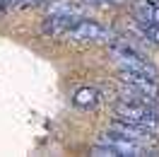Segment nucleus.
Returning a JSON list of instances; mask_svg holds the SVG:
<instances>
[{
    "instance_id": "obj_3",
    "label": "nucleus",
    "mask_w": 159,
    "mask_h": 157,
    "mask_svg": "<svg viewBox=\"0 0 159 157\" xmlns=\"http://www.w3.org/2000/svg\"><path fill=\"white\" fill-rule=\"evenodd\" d=\"M111 53L116 63L120 65V70H130V73H140V75H147V78L157 80V70L152 63H147V58L140 53L135 46H130L128 41H118L111 46Z\"/></svg>"
},
{
    "instance_id": "obj_12",
    "label": "nucleus",
    "mask_w": 159,
    "mask_h": 157,
    "mask_svg": "<svg viewBox=\"0 0 159 157\" xmlns=\"http://www.w3.org/2000/svg\"><path fill=\"white\" fill-rule=\"evenodd\" d=\"M43 0H0V10H15V7H29V5H41Z\"/></svg>"
},
{
    "instance_id": "obj_2",
    "label": "nucleus",
    "mask_w": 159,
    "mask_h": 157,
    "mask_svg": "<svg viewBox=\"0 0 159 157\" xmlns=\"http://www.w3.org/2000/svg\"><path fill=\"white\" fill-rule=\"evenodd\" d=\"M92 155H99V157H123V155H133V157H140V155H147L145 145H140L130 138L120 136L116 131H109L99 138V145L92 147Z\"/></svg>"
},
{
    "instance_id": "obj_13",
    "label": "nucleus",
    "mask_w": 159,
    "mask_h": 157,
    "mask_svg": "<svg viewBox=\"0 0 159 157\" xmlns=\"http://www.w3.org/2000/svg\"><path fill=\"white\" fill-rule=\"evenodd\" d=\"M92 5H109V2H120V0H87Z\"/></svg>"
},
{
    "instance_id": "obj_9",
    "label": "nucleus",
    "mask_w": 159,
    "mask_h": 157,
    "mask_svg": "<svg viewBox=\"0 0 159 157\" xmlns=\"http://www.w3.org/2000/svg\"><path fill=\"white\" fill-rule=\"evenodd\" d=\"M51 15H63V17H75V20H82L84 15V5L77 2V0H53L48 5Z\"/></svg>"
},
{
    "instance_id": "obj_7",
    "label": "nucleus",
    "mask_w": 159,
    "mask_h": 157,
    "mask_svg": "<svg viewBox=\"0 0 159 157\" xmlns=\"http://www.w3.org/2000/svg\"><path fill=\"white\" fill-rule=\"evenodd\" d=\"M111 131H116V133H120V136L135 140V143H140V145H147L149 140H154V133H149V131H145V128H140V126H133V123H128V121H120V118H116V121L111 123Z\"/></svg>"
},
{
    "instance_id": "obj_11",
    "label": "nucleus",
    "mask_w": 159,
    "mask_h": 157,
    "mask_svg": "<svg viewBox=\"0 0 159 157\" xmlns=\"http://www.w3.org/2000/svg\"><path fill=\"white\" fill-rule=\"evenodd\" d=\"M138 31L145 41L159 46V24H142V22H138Z\"/></svg>"
},
{
    "instance_id": "obj_14",
    "label": "nucleus",
    "mask_w": 159,
    "mask_h": 157,
    "mask_svg": "<svg viewBox=\"0 0 159 157\" xmlns=\"http://www.w3.org/2000/svg\"><path fill=\"white\" fill-rule=\"evenodd\" d=\"M157 2H159V0H157Z\"/></svg>"
},
{
    "instance_id": "obj_6",
    "label": "nucleus",
    "mask_w": 159,
    "mask_h": 157,
    "mask_svg": "<svg viewBox=\"0 0 159 157\" xmlns=\"http://www.w3.org/2000/svg\"><path fill=\"white\" fill-rule=\"evenodd\" d=\"M75 17H63V15H46V20L41 24V31L51 36V39H60V36H68V31L75 27Z\"/></svg>"
},
{
    "instance_id": "obj_1",
    "label": "nucleus",
    "mask_w": 159,
    "mask_h": 157,
    "mask_svg": "<svg viewBox=\"0 0 159 157\" xmlns=\"http://www.w3.org/2000/svg\"><path fill=\"white\" fill-rule=\"evenodd\" d=\"M116 118L128 121L133 126H140L159 136V109L154 104H133V102H118L116 104Z\"/></svg>"
},
{
    "instance_id": "obj_5",
    "label": "nucleus",
    "mask_w": 159,
    "mask_h": 157,
    "mask_svg": "<svg viewBox=\"0 0 159 157\" xmlns=\"http://www.w3.org/2000/svg\"><path fill=\"white\" fill-rule=\"evenodd\" d=\"M120 82L123 85H130V87L140 89L142 94L152 97L154 102L159 99V85L154 78H147V75H140V73H130V70H120Z\"/></svg>"
},
{
    "instance_id": "obj_8",
    "label": "nucleus",
    "mask_w": 159,
    "mask_h": 157,
    "mask_svg": "<svg viewBox=\"0 0 159 157\" xmlns=\"http://www.w3.org/2000/svg\"><path fill=\"white\" fill-rule=\"evenodd\" d=\"M133 17L142 24H159V2L154 0H135L133 2Z\"/></svg>"
},
{
    "instance_id": "obj_10",
    "label": "nucleus",
    "mask_w": 159,
    "mask_h": 157,
    "mask_svg": "<svg viewBox=\"0 0 159 157\" xmlns=\"http://www.w3.org/2000/svg\"><path fill=\"white\" fill-rule=\"evenodd\" d=\"M72 102H75L77 109H84V111L97 109V104H99V92H97L94 87H80L77 92H75Z\"/></svg>"
},
{
    "instance_id": "obj_4",
    "label": "nucleus",
    "mask_w": 159,
    "mask_h": 157,
    "mask_svg": "<svg viewBox=\"0 0 159 157\" xmlns=\"http://www.w3.org/2000/svg\"><path fill=\"white\" fill-rule=\"evenodd\" d=\"M65 39L70 41H92V44H97V41H111L113 39V31L109 27H104L99 22H92V20H77L75 22V27L68 31V36Z\"/></svg>"
}]
</instances>
